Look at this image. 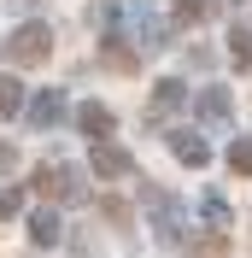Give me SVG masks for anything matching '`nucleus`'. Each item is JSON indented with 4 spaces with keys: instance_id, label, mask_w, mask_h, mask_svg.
<instances>
[{
    "instance_id": "nucleus-1",
    "label": "nucleus",
    "mask_w": 252,
    "mask_h": 258,
    "mask_svg": "<svg viewBox=\"0 0 252 258\" xmlns=\"http://www.w3.org/2000/svg\"><path fill=\"white\" fill-rule=\"evenodd\" d=\"M47 53H53V30L47 24H18L12 41H6V59L12 64H47Z\"/></svg>"
},
{
    "instance_id": "nucleus-2",
    "label": "nucleus",
    "mask_w": 252,
    "mask_h": 258,
    "mask_svg": "<svg viewBox=\"0 0 252 258\" xmlns=\"http://www.w3.org/2000/svg\"><path fill=\"white\" fill-rule=\"evenodd\" d=\"M35 194H47V200H77V170H71V164H41V170H35V182H30Z\"/></svg>"
},
{
    "instance_id": "nucleus-3",
    "label": "nucleus",
    "mask_w": 252,
    "mask_h": 258,
    "mask_svg": "<svg viewBox=\"0 0 252 258\" xmlns=\"http://www.w3.org/2000/svg\"><path fill=\"white\" fill-rule=\"evenodd\" d=\"M88 164H94V176H106V182H117V176H129V153L117 141H94V153H88Z\"/></svg>"
},
{
    "instance_id": "nucleus-4",
    "label": "nucleus",
    "mask_w": 252,
    "mask_h": 258,
    "mask_svg": "<svg viewBox=\"0 0 252 258\" xmlns=\"http://www.w3.org/2000/svg\"><path fill=\"white\" fill-rule=\"evenodd\" d=\"M24 117H30L35 129H53V123L65 117V94H59V88H41V94L24 106Z\"/></svg>"
},
{
    "instance_id": "nucleus-5",
    "label": "nucleus",
    "mask_w": 252,
    "mask_h": 258,
    "mask_svg": "<svg viewBox=\"0 0 252 258\" xmlns=\"http://www.w3.org/2000/svg\"><path fill=\"white\" fill-rule=\"evenodd\" d=\"M77 129L88 135V141H106L111 129H117V117H111L106 106H100V100H88V106H77Z\"/></svg>"
},
{
    "instance_id": "nucleus-6",
    "label": "nucleus",
    "mask_w": 252,
    "mask_h": 258,
    "mask_svg": "<svg viewBox=\"0 0 252 258\" xmlns=\"http://www.w3.org/2000/svg\"><path fill=\"white\" fill-rule=\"evenodd\" d=\"M147 211H153V223H158V235H164V241H176V229H182V211L170 206V194H158V188H147Z\"/></svg>"
},
{
    "instance_id": "nucleus-7",
    "label": "nucleus",
    "mask_w": 252,
    "mask_h": 258,
    "mask_svg": "<svg viewBox=\"0 0 252 258\" xmlns=\"http://www.w3.org/2000/svg\"><path fill=\"white\" fill-rule=\"evenodd\" d=\"M170 153L182 164H194V170H200V164H211V147L200 141V135H188V129H182V135H170Z\"/></svg>"
},
{
    "instance_id": "nucleus-8",
    "label": "nucleus",
    "mask_w": 252,
    "mask_h": 258,
    "mask_svg": "<svg viewBox=\"0 0 252 258\" xmlns=\"http://www.w3.org/2000/svg\"><path fill=\"white\" fill-rule=\"evenodd\" d=\"M30 241L35 246H59V217L53 211H30Z\"/></svg>"
},
{
    "instance_id": "nucleus-9",
    "label": "nucleus",
    "mask_w": 252,
    "mask_h": 258,
    "mask_svg": "<svg viewBox=\"0 0 252 258\" xmlns=\"http://www.w3.org/2000/svg\"><path fill=\"white\" fill-rule=\"evenodd\" d=\"M200 117L205 123H223V117H229V88H205L200 94Z\"/></svg>"
},
{
    "instance_id": "nucleus-10",
    "label": "nucleus",
    "mask_w": 252,
    "mask_h": 258,
    "mask_svg": "<svg viewBox=\"0 0 252 258\" xmlns=\"http://www.w3.org/2000/svg\"><path fill=\"white\" fill-rule=\"evenodd\" d=\"M18 112H24V88L0 71V117H18Z\"/></svg>"
},
{
    "instance_id": "nucleus-11",
    "label": "nucleus",
    "mask_w": 252,
    "mask_h": 258,
    "mask_svg": "<svg viewBox=\"0 0 252 258\" xmlns=\"http://www.w3.org/2000/svg\"><path fill=\"white\" fill-rule=\"evenodd\" d=\"M170 106H182V82H158L153 88V112H170Z\"/></svg>"
},
{
    "instance_id": "nucleus-12",
    "label": "nucleus",
    "mask_w": 252,
    "mask_h": 258,
    "mask_svg": "<svg viewBox=\"0 0 252 258\" xmlns=\"http://www.w3.org/2000/svg\"><path fill=\"white\" fill-rule=\"evenodd\" d=\"M205 223H211V229H229V206H223V200H217V194H205Z\"/></svg>"
},
{
    "instance_id": "nucleus-13",
    "label": "nucleus",
    "mask_w": 252,
    "mask_h": 258,
    "mask_svg": "<svg viewBox=\"0 0 252 258\" xmlns=\"http://www.w3.org/2000/svg\"><path fill=\"white\" fill-rule=\"evenodd\" d=\"M229 53H235V64H252V30H235V35H229Z\"/></svg>"
},
{
    "instance_id": "nucleus-14",
    "label": "nucleus",
    "mask_w": 252,
    "mask_h": 258,
    "mask_svg": "<svg viewBox=\"0 0 252 258\" xmlns=\"http://www.w3.org/2000/svg\"><path fill=\"white\" fill-rule=\"evenodd\" d=\"M229 164H235L240 176H252V141H235V147H229Z\"/></svg>"
},
{
    "instance_id": "nucleus-15",
    "label": "nucleus",
    "mask_w": 252,
    "mask_h": 258,
    "mask_svg": "<svg viewBox=\"0 0 252 258\" xmlns=\"http://www.w3.org/2000/svg\"><path fill=\"white\" fill-rule=\"evenodd\" d=\"M18 206H24V188H0V223L18 217Z\"/></svg>"
},
{
    "instance_id": "nucleus-16",
    "label": "nucleus",
    "mask_w": 252,
    "mask_h": 258,
    "mask_svg": "<svg viewBox=\"0 0 252 258\" xmlns=\"http://www.w3.org/2000/svg\"><path fill=\"white\" fill-rule=\"evenodd\" d=\"M12 164H18V147H12V141H0V176H6Z\"/></svg>"
}]
</instances>
